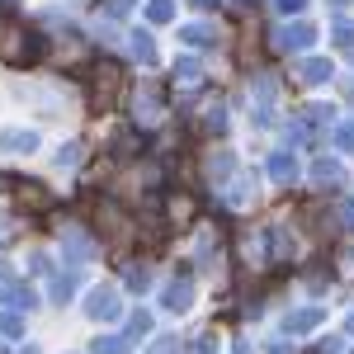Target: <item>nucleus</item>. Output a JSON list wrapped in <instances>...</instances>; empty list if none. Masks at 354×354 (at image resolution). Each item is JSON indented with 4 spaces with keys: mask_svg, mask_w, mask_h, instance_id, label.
Instances as JSON below:
<instances>
[{
    "mask_svg": "<svg viewBox=\"0 0 354 354\" xmlns=\"http://www.w3.org/2000/svg\"><path fill=\"white\" fill-rule=\"evenodd\" d=\"M19 38H24V28L15 24V19H5V24H0V57L19 62Z\"/></svg>",
    "mask_w": 354,
    "mask_h": 354,
    "instance_id": "obj_1",
    "label": "nucleus"
}]
</instances>
